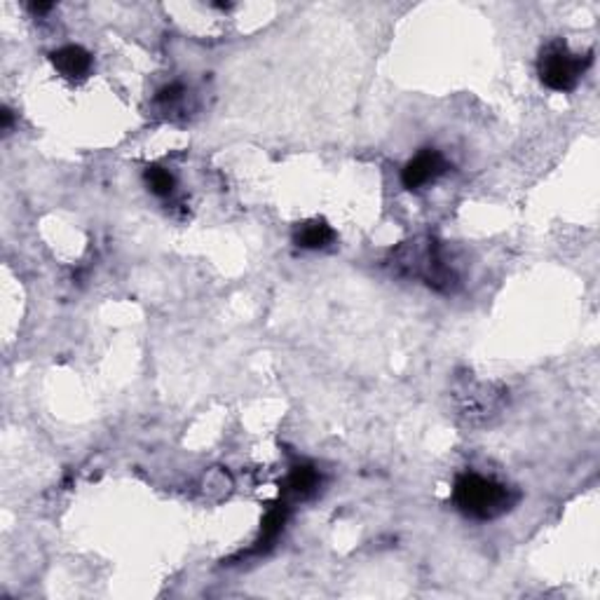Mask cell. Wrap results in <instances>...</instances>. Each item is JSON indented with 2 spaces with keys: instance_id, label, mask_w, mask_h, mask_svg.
I'll return each mask as SVG.
<instances>
[{
  "instance_id": "obj_1",
  "label": "cell",
  "mask_w": 600,
  "mask_h": 600,
  "mask_svg": "<svg viewBox=\"0 0 600 600\" xmlns=\"http://www.w3.org/2000/svg\"><path fill=\"white\" fill-rule=\"evenodd\" d=\"M452 500L465 516L476 521H492L514 509L518 495L509 485L500 484L495 478L481 476V474H462L455 481Z\"/></svg>"
},
{
  "instance_id": "obj_2",
  "label": "cell",
  "mask_w": 600,
  "mask_h": 600,
  "mask_svg": "<svg viewBox=\"0 0 600 600\" xmlns=\"http://www.w3.org/2000/svg\"><path fill=\"white\" fill-rule=\"evenodd\" d=\"M394 263H396V268L422 279L427 286H432L436 291H451L458 282L452 268L445 265L444 256H441L439 242H434V239H427L425 244L408 242L396 252Z\"/></svg>"
},
{
  "instance_id": "obj_3",
  "label": "cell",
  "mask_w": 600,
  "mask_h": 600,
  "mask_svg": "<svg viewBox=\"0 0 600 600\" xmlns=\"http://www.w3.org/2000/svg\"><path fill=\"white\" fill-rule=\"evenodd\" d=\"M588 64H591V54L581 57V54L570 52V47L563 40H551L540 52L537 73L548 90L572 92L584 78Z\"/></svg>"
},
{
  "instance_id": "obj_4",
  "label": "cell",
  "mask_w": 600,
  "mask_h": 600,
  "mask_svg": "<svg viewBox=\"0 0 600 600\" xmlns=\"http://www.w3.org/2000/svg\"><path fill=\"white\" fill-rule=\"evenodd\" d=\"M445 169H448V162H445V157L441 156L439 150L427 148L422 150V153H418V156L404 167V172H401V183H404V188H408V190H420V188H425L432 181H436L441 174H445Z\"/></svg>"
},
{
  "instance_id": "obj_5",
  "label": "cell",
  "mask_w": 600,
  "mask_h": 600,
  "mask_svg": "<svg viewBox=\"0 0 600 600\" xmlns=\"http://www.w3.org/2000/svg\"><path fill=\"white\" fill-rule=\"evenodd\" d=\"M50 61H52L59 76H64L68 80H80L92 71V54L80 45L59 47L50 54Z\"/></svg>"
},
{
  "instance_id": "obj_6",
  "label": "cell",
  "mask_w": 600,
  "mask_h": 600,
  "mask_svg": "<svg viewBox=\"0 0 600 600\" xmlns=\"http://www.w3.org/2000/svg\"><path fill=\"white\" fill-rule=\"evenodd\" d=\"M319 484H322L319 471L310 465H300L286 476L284 491L282 492H284V497H291V500H305V497L315 495Z\"/></svg>"
},
{
  "instance_id": "obj_7",
  "label": "cell",
  "mask_w": 600,
  "mask_h": 600,
  "mask_svg": "<svg viewBox=\"0 0 600 600\" xmlns=\"http://www.w3.org/2000/svg\"><path fill=\"white\" fill-rule=\"evenodd\" d=\"M333 237H336V233L331 230L326 220H308V223L296 228L293 242L300 249H324L333 242Z\"/></svg>"
},
{
  "instance_id": "obj_8",
  "label": "cell",
  "mask_w": 600,
  "mask_h": 600,
  "mask_svg": "<svg viewBox=\"0 0 600 600\" xmlns=\"http://www.w3.org/2000/svg\"><path fill=\"white\" fill-rule=\"evenodd\" d=\"M146 183H148L150 193H156L157 197H169L176 188L174 174L169 169L157 167V164L146 169Z\"/></svg>"
},
{
  "instance_id": "obj_9",
  "label": "cell",
  "mask_w": 600,
  "mask_h": 600,
  "mask_svg": "<svg viewBox=\"0 0 600 600\" xmlns=\"http://www.w3.org/2000/svg\"><path fill=\"white\" fill-rule=\"evenodd\" d=\"M286 523V507H275V509L268 511V516L263 518V528H260V540L259 547H263V542H272V540H277V535L282 532Z\"/></svg>"
},
{
  "instance_id": "obj_10",
  "label": "cell",
  "mask_w": 600,
  "mask_h": 600,
  "mask_svg": "<svg viewBox=\"0 0 600 600\" xmlns=\"http://www.w3.org/2000/svg\"><path fill=\"white\" fill-rule=\"evenodd\" d=\"M0 116H3V132H7V130H10V124H12V113H10L7 108H3V113H0Z\"/></svg>"
},
{
  "instance_id": "obj_11",
  "label": "cell",
  "mask_w": 600,
  "mask_h": 600,
  "mask_svg": "<svg viewBox=\"0 0 600 600\" xmlns=\"http://www.w3.org/2000/svg\"><path fill=\"white\" fill-rule=\"evenodd\" d=\"M31 10L33 12H50V10H52V5H31Z\"/></svg>"
}]
</instances>
